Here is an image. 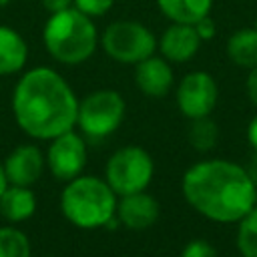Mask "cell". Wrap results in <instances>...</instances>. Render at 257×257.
Segmentation results:
<instances>
[{"mask_svg":"<svg viewBox=\"0 0 257 257\" xmlns=\"http://www.w3.org/2000/svg\"><path fill=\"white\" fill-rule=\"evenodd\" d=\"M12 110L26 135L34 139H54L72 131L76 124L78 100L56 70L36 66L18 80Z\"/></svg>","mask_w":257,"mask_h":257,"instance_id":"obj_1","label":"cell"},{"mask_svg":"<svg viewBox=\"0 0 257 257\" xmlns=\"http://www.w3.org/2000/svg\"><path fill=\"white\" fill-rule=\"evenodd\" d=\"M183 195L201 215L231 223L241 221L257 201V189L247 171L229 161H205L183 177Z\"/></svg>","mask_w":257,"mask_h":257,"instance_id":"obj_2","label":"cell"},{"mask_svg":"<svg viewBox=\"0 0 257 257\" xmlns=\"http://www.w3.org/2000/svg\"><path fill=\"white\" fill-rule=\"evenodd\" d=\"M42 40L54 60L62 64H80L94 54L98 32L90 16L70 6L48 16L42 28Z\"/></svg>","mask_w":257,"mask_h":257,"instance_id":"obj_3","label":"cell"},{"mask_svg":"<svg viewBox=\"0 0 257 257\" xmlns=\"http://www.w3.org/2000/svg\"><path fill=\"white\" fill-rule=\"evenodd\" d=\"M60 207L64 217L82 229H94L112 221L116 209L114 191L106 181L94 177H74L62 191Z\"/></svg>","mask_w":257,"mask_h":257,"instance_id":"obj_4","label":"cell"},{"mask_svg":"<svg viewBox=\"0 0 257 257\" xmlns=\"http://www.w3.org/2000/svg\"><path fill=\"white\" fill-rule=\"evenodd\" d=\"M100 44L104 52L122 64H139L141 60L155 54V34L137 20H116L102 32Z\"/></svg>","mask_w":257,"mask_h":257,"instance_id":"obj_5","label":"cell"},{"mask_svg":"<svg viewBox=\"0 0 257 257\" xmlns=\"http://www.w3.org/2000/svg\"><path fill=\"white\" fill-rule=\"evenodd\" d=\"M153 179V159L141 147H124L106 163V183L118 195L145 191Z\"/></svg>","mask_w":257,"mask_h":257,"instance_id":"obj_6","label":"cell"},{"mask_svg":"<svg viewBox=\"0 0 257 257\" xmlns=\"http://www.w3.org/2000/svg\"><path fill=\"white\" fill-rule=\"evenodd\" d=\"M124 116V100L116 90H96L84 96L78 104L76 122L80 128L94 137H106L120 124Z\"/></svg>","mask_w":257,"mask_h":257,"instance_id":"obj_7","label":"cell"},{"mask_svg":"<svg viewBox=\"0 0 257 257\" xmlns=\"http://www.w3.org/2000/svg\"><path fill=\"white\" fill-rule=\"evenodd\" d=\"M177 104L189 118L209 116L217 104V84L207 72L187 74L177 88Z\"/></svg>","mask_w":257,"mask_h":257,"instance_id":"obj_8","label":"cell"},{"mask_svg":"<svg viewBox=\"0 0 257 257\" xmlns=\"http://www.w3.org/2000/svg\"><path fill=\"white\" fill-rule=\"evenodd\" d=\"M86 165V149L78 135L66 131L54 137V143L48 149V167L52 175L60 181H72L80 175Z\"/></svg>","mask_w":257,"mask_h":257,"instance_id":"obj_9","label":"cell"},{"mask_svg":"<svg viewBox=\"0 0 257 257\" xmlns=\"http://www.w3.org/2000/svg\"><path fill=\"white\" fill-rule=\"evenodd\" d=\"M201 38L193 24H179L173 22L161 36V52L171 62H187L199 50Z\"/></svg>","mask_w":257,"mask_h":257,"instance_id":"obj_10","label":"cell"},{"mask_svg":"<svg viewBox=\"0 0 257 257\" xmlns=\"http://www.w3.org/2000/svg\"><path fill=\"white\" fill-rule=\"evenodd\" d=\"M4 173L8 183L12 185H22L28 187L38 181L42 173V155L36 147L32 145H22L14 149L4 165Z\"/></svg>","mask_w":257,"mask_h":257,"instance_id":"obj_11","label":"cell"},{"mask_svg":"<svg viewBox=\"0 0 257 257\" xmlns=\"http://www.w3.org/2000/svg\"><path fill=\"white\" fill-rule=\"evenodd\" d=\"M137 86L149 94V96H165L169 88L173 86V70L167 62V58L149 56L137 64L135 70Z\"/></svg>","mask_w":257,"mask_h":257,"instance_id":"obj_12","label":"cell"},{"mask_svg":"<svg viewBox=\"0 0 257 257\" xmlns=\"http://www.w3.org/2000/svg\"><path fill=\"white\" fill-rule=\"evenodd\" d=\"M116 211L120 221L128 229H147L159 217V203L151 195L139 191V193L124 195Z\"/></svg>","mask_w":257,"mask_h":257,"instance_id":"obj_13","label":"cell"},{"mask_svg":"<svg viewBox=\"0 0 257 257\" xmlns=\"http://www.w3.org/2000/svg\"><path fill=\"white\" fill-rule=\"evenodd\" d=\"M28 46L24 38L10 26L0 24V74H14L24 68Z\"/></svg>","mask_w":257,"mask_h":257,"instance_id":"obj_14","label":"cell"},{"mask_svg":"<svg viewBox=\"0 0 257 257\" xmlns=\"http://www.w3.org/2000/svg\"><path fill=\"white\" fill-rule=\"evenodd\" d=\"M36 209V199L28 187L10 185L0 197V215L12 223L28 219Z\"/></svg>","mask_w":257,"mask_h":257,"instance_id":"obj_15","label":"cell"},{"mask_svg":"<svg viewBox=\"0 0 257 257\" xmlns=\"http://www.w3.org/2000/svg\"><path fill=\"white\" fill-rule=\"evenodd\" d=\"M213 0H157L159 10L179 24H195L201 18L209 16Z\"/></svg>","mask_w":257,"mask_h":257,"instance_id":"obj_16","label":"cell"},{"mask_svg":"<svg viewBox=\"0 0 257 257\" xmlns=\"http://www.w3.org/2000/svg\"><path fill=\"white\" fill-rule=\"evenodd\" d=\"M229 58L245 68L257 66V28H243L227 40Z\"/></svg>","mask_w":257,"mask_h":257,"instance_id":"obj_17","label":"cell"},{"mask_svg":"<svg viewBox=\"0 0 257 257\" xmlns=\"http://www.w3.org/2000/svg\"><path fill=\"white\" fill-rule=\"evenodd\" d=\"M237 247L243 257H257V207H253L245 217H241Z\"/></svg>","mask_w":257,"mask_h":257,"instance_id":"obj_18","label":"cell"},{"mask_svg":"<svg viewBox=\"0 0 257 257\" xmlns=\"http://www.w3.org/2000/svg\"><path fill=\"white\" fill-rule=\"evenodd\" d=\"M0 257H30L28 237L12 227H0Z\"/></svg>","mask_w":257,"mask_h":257,"instance_id":"obj_19","label":"cell"},{"mask_svg":"<svg viewBox=\"0 0 257 257\" xmlns=\"http://www.w3.org/2000/svg\"><path fill=\"white\" fill-rule=\"evenodd\" d=\"M217 137H219L217 124H215L209 116L193 118L189 139H191V145H193L197 151H209V149H213L215 143H217Z\"/></svg>","mask_w":257,"mask_h":257,"instance_id":"obj_20","label":"cell"},{"mask_svg":"<svg viewBox=\"0 0 257 257\" xmlns=\"http://www.w3.org/2000/svg\"><path fill=\"white\" fill-rule=\"evenodd\" d=\"M112 4H114V0H72V6L90 18L104 16L112 8Z\"/></svg>","mask_w":257,"mask_h":257,"instance_id":"obj_21","label":"cell"},{"mask_svg":"<svg viewBox=\"0 0 257 257\" xmlns=\"http://www.w3.org/2000/svg\"><path fill=\"white\" fill-rule=\"evenodd\" d=\"M181 257H217V251L205 239H195V241L187 243V247L183 249Z\"/></svg>","mask_w":257,"mask_h":257,"instance_id":"obj_22","label":"cell"},{"mask_svg":"<svg viewBox=\"0 0 257 257\" xmlns=\"http://www.w3.org/2000/svg\"><path fill=\"white\" fill-rule=\"evenodd\" d=\"M193 26H195V30H197V34H199L201 40H211V38L215 36V22H213L209 16L201 18V20L195 22Z\"/></svg>","mask_w":257,"mask_h":257,"instance_id":"obj_23","label":"cell"},{"mask_svg":"<svg viewBox=\"0 0 257 257\" xmlns=\"http://www.w3.org/2000/svg\"><path fill=\"white\" fill-rule=\"evenodd\" d=\"M40 4H42V8L46 10V12H60V10H64V8H70L72 6V0H40Z\"/></svg>","mask_w":257,"mask_h":257,"instance_id":"obj_24","label":"cell"},{"mask_svg":"<svg viewBox=\"0 0 257 257\" xmlns=\"http://www.w3.org/2000/svg\"><path fill=\"white\" fill-rule=\"evenodd\" d=\"M247 92H249L251 102L257 106V66H253L251 72H249V78H247Z\"/></svg>","mask_w":257,"mask_h":257,"instance_id":"obj_25","label":"cell"},{"mask_svg":"<svg viewBox=\"0 0 257 257\" xmlns=\"http://www.w3.org/2000/svg\"><path fill=\"white\" fill-rule=\"evenodd\" d=\"M247 137H249V143H251V147L255 149V153H257V116L251 120V124H249V131H247Z\"/></svg>","mask_w":257,"mask_h":257,"instance_id":"obj_26","label":"cell"},{"mask_svg":"<svg viewBox=\"0 0 257 257\" xmlns=\"http://www.w3.org/2000/svg\"><path fill=\"white\" fill-rule=\"evenodd\" d=\"M247 175H249V179L253 181V185H255V189H257V153H255L253 159H251V165H249Z\"/></svg>","mask_w":257,"mask_h":257,"instance_id":"obj_27","label":"cell"},{"mask_svg":"<svg viewBox=\"0 0 257 257\" xmlns=\"http://www.w3.org/2000/svg\"><path fill=\"white\" fill-rule=\"evenodd\" d=\"M6 187H8V179H6V173H4V167L0 165V197H2V193L6 191Z\"/></svg>","mask_w":257,"mask_h":257,"instance_id":"obj_28","label":"cell"},{"mask_svg":"<svg viewBox=\"0 0 257 257\" xmlns=\"http://www.w3.org/2000/svg\"><path fill=\"white\" fill-rule=\"evenodd\" d=\"M6 4H10V0H0V8H2V6H6Z\"/></svg>","mask_w":257,"mask_h":257,"instance_id":"obj_29","label":"cell"},{"mask_svg":"<svg viewBox=\"0 0 257 257\" xmlns=\"http://www.w3.org/2000/svg\"><path fill=\"white\" fill-rule=\"evenodd\" d=\"M255 28H257V20H255Z\"/></svg>","mask_w":257,"mask_h":257,"instance_id":"obj_30","label":"cell"}]
</instances>
